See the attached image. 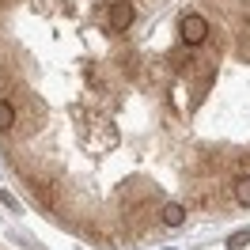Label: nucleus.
<instances>
[{
  "label": "nucleus",
  "instance_id": "f257e3e1",
  "mask_svg": "<svg viewBox=\"0 0 250 250\" xmlns=\"http://www.w3.org/2000/svg\"><path fill=\"white\" fill-rule=\"evenodd\" d=\"M178 34H182L186 46H201L205 38H208V19L189 12V16H182V23H178Z\"/></svg>",
  "mask_w": 250,
  "mask_h": 250
},
{
  "label": "nucleus",
  "instance_id": "f03ea898",
  "mask_svg": "<svg viewBox=\"0 0 250 250\" xmlns=\"http://www.w3.org/2000/svg\"><path fill=\"white\" fill-rule=\"evenodd\" d=\"M133 16H137V12H133L129 0H114V4H110V31L125 34V31H129V23H133Z\"/></svg>",
  "mask_w": 250,
  "mask_h": 250
},
{
  "label": "nucleus",
  "instance_id": "7ed1b4c3",
  "mask_svg": "<svg viewBox=\"0 0 250 250\" xmlns=\"http://www.w3.org/2000/svg\"><path fill=\"white\" fill-rule=\"evenodd\" d=\"M163 224H167V228H182V224H186V208H182V205H167V208H163Z\"/></svg>",
  "mask_w": 250,
  "mask_h": 250
},
{
  "label": "nucleus",
  "instance_id": "20e7f679",
  "mask_svg": "<svg viewBox=\"0 0 250 250\" xmlns=\"http://www.w3.org/2000/svg\"><path fill=\"white\" fill-rule=\"evenodd\" d=\"M12 125H16V110H12V103H4V99H0V133H4V129H12Z\"/></svg>",
  "mask_w": 250,
  "mask_h": 250
},
{
  "label": "nucleus",
  "instance_id": "39448f33",
  "mask_svg": "<svg viewBox=\"0 0 250 250\" xmlns=\"http://www.w3.org/2000/svg\"><path fill=\"white\" fill-rule=\"evenodd\" d=\"M235 197H239V205H250V174H243L235 182Z\"/></svg>",
  "mask_w": 250,
  "mask_h": 250
},
{
  "label": "nucleus",
  "instance_id": "423d86ee",
  "mask_svg": "<svg viewBox=\"0 0 250 250\" xmlns=\"http://www.w3.org/2000/svg\"><path fill=\"white\" fill-rule=\"evenodd\" d=\"M247 243H250V228H243V231H235L231 239H228V247H231V250H243Z\"/></svg>",
  "mask_w": 250,
  "mask_h": 250
}]
</instances>
